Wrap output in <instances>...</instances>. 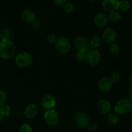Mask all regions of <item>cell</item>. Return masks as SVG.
<instances>
[{"label":"cell","mask_w":132,"mask_h":132,"mask_svg":"<svg viewBox=\"0 0 132 132\" xmlns=\"http://www.w3.org/2000/svg\"><path fill=\"white\" fill-rule=\"evenodd\" d=\"M15 53V46L10 40L0 41V57L9 59L12 57Z\"/></svg>","instance_id":"1"},{"label":"cell","mask_w":132,"mask_h":132,"mask_svg":"<svg viewBox=\"0 0 132 132\" xmlns=\"http://www.w3.org/2000/svg\"><path fill=\"white\" fill-rule=\"evenodd\" d=\"M131 108V102L129 99H122L116 103L115 106V112L119 115H125L130 112Z\"/></svg>","instance_id":"2"},{"label":"cell","mask_w":132,"mask_h":132,"mask_svg":"<svg viewBox=\"0 0 132 132\" xmlns=\"http://www.w3.org/2000/svg\"><path fill=\"white\" fill-rule=\"evenodd\" d=\"M33 59L30 54L27 52H23L18 54L15 59V64L19 68H26L30 65Z\"/></svg>","instance_id":"3"},{"label":"cell","mask_w":132,"mask_h":132,"mask_svg":"<svg viewBox=\"0 0 132 132\" xmlns=\"http://www.w3.org/2000/svg\"><path fill=\"white\" fill-rule=\"evenodd\" d=\"M54 44L56 50L61 54H67L70 50V43L68 39L64 37L57 39Z\"/></svg>","instance_id":"4"},{"label":"cell","mask_w":132,"mask_h":132,"mask_svg":"<svg viewBox=\"0 0 132 132\" xmlns=\"http://www.w3.org/2000/svg\"><path fill=\"white\" fill-rule=\"evenodd\" d=\"M74 46L77 52L87 53L90 50V42L83 37H77L74 41Z\"/></svg>","instance_id":"5"},{"label":"cell","mask_w":132,"mask_h":132,"mask_svg":"<svg viewBox=\"0 0 132 132\" xmlns=\"http://www.w3.org/2000/svg\"><path fill=\"white\" fill-rule=\"evenodd\" d=\"M41 106L45 111L53 110L56 105L55 97L50 94H46L43 97L41 101Z\"/></svg>","instance_id":"6"},{"label":"cell","mask_w":132,"mask_h":132,"mask_svg":"<svg viewBox=\"0 0 132 132\" xmlns=\"http://www.w3.org/2000/svg\"><path fill=\"white\" fill-rule=\"evenodd\" d=\"M86 60L92 67L99 64L101 61V54L97 50H90L86 54Z\"/></svg>","instance_id":"7"},{"label":"cell","mask_w":132,"mask_h":132,"mask_svg":"<svg viewBox=\"0 0 132 132\" xmlns=\"http://www.w3.org/2000/svg\"><path fill=\"white\" fill-rule=\"evenodd\" d=\"M44 119L48 125L55 126L59 122V115L54 109L46 111L44 114Z\"/></svg>","instance_id":"8"},{"label":"cell","mask_w":132,"mask_h":132,"mask_svg":"<svg viewBox=\"0 0 132 132\" xmlns=\"http://www.w3.org/2000/svg\"><path fill=\"white\" fill-rule=\"evenodd\" d=\"M74 119L76 124L81 128L88 127L90 123L88 117L83 112H77L75 114Z\"/></svg>","instance_id":"9"},{"label":"cell","mask_w":132,"mask_h":132,"mask_svg":"<svg viewBox=\"0 0 132 132\" xmlns=\"http://www.w3.org/2000/svg\"><path fill=\"white\" fill-rule=\"evenodd\" d=\"M113 85V83L110 77H103L98 82V88L102 92H108L112 90Z\"/></svg>","instance_id":"10"},{"label":"cell","mask_w":132,"mask_h":132,"mask_svg":"<svg viewBox=\"0 0 132 132\" xmlns=\"http://www.w3.org/2000/svg\"><path fill=\"white\" fill-rule=\"evenodd\" d=\"M103 40L108 44H112L117 38V33L116 30L112 28H107L104 30L103 34Z\"/></svg>","instance_id":"11"},{"label":"cell","mask_w":132,"mask_h":132,"mask_svg":"<svg viewBox=\"0 0 132 132\" xmlns=\"http://www.w3.org/2000/svg\"><path fill=\"white\" fill-rule=\"evenodd\" d=\"M108 21H109L108 15L104 12L98 13L94 19V23L95 25L99 28L105 27L108 23Z\"/></svg>","instance_id":"12"},{"label":"cell","mask_w":132,"mask_h":132,"mask_svg":"<svg viewBox=\"0 0 132 132\" xmlns=\"http://www.w3.org/2000/svg\"><path fill=\"white\" fill-rule=\"evenodd\" d=\"M119 2L118 0H104L102 5L104 11L111 13L119 9Z\"/></svg>","instance_id":"13"},{"label":"cell","mask_w":132,"mask_h":132,"mask_svg":"<svg viewBox=\"0 0 132 132\" xmlns=\"http://www.w3.org/2000/svg\"><path fill=\"white\" fill-rule=\"evenodd\" d=\"M38 113V108L35 104H30L25 108L24 115L27 119H34Z\"/></svg>","instance_id":"14"},{"label":"cell","mask_w":132,"mask_h":132,"mask_svg":"<svg viewBox=\"0 0 132 132\" xmlns=\"http://www.w3.org/2000/svg\"><path fill=\"white\" fill-rule=\"evenodd\" d=\"M98 110L103 114H107L110 112L111 104L109 101L105 99H101L97 103Z\"/></svg>","instance_id":"15"},{"label":"cell","mask_w":132,"mask_h":132,"mask_svg":"<svg viewBox=\"0 0 132 132\" xmlns=\"http://www.w3.org/2000/svg\"><path fill=\"white\" fill-rule=\"evenodd\" d=\"M21 18L26 23L32 24L36 20V15L32 10H25L22 12Z\"/></svg>","instance_id":"16"},{"label":"cell","mask_w":132,"mask_h":132,"mask_svg":"<svg viewBox=\"0 0 132 132\" xmlns=\"http://www.w3.org/2000/svg\"><path fill=\"white\" fill-rule=\"evenodd\" d=\"M89 42H90V48H92L93 50H97L101 45L102 38L98 36H95L91 39Z\"/></svg>","instance_id":"17"},{"label":"cell","mask_w":132,"mask_h":132,"mask_svg":"<svg viewBox=\"0 0 132 132\" xmlns=\"http://www.w3.org/2000/svg\"><path fill=\"white\" fill-rule=\"evenodd\" d=\"M119 121V115L115 112L110 113L108 116V123L110 125H116Z\"/></svg>","instance_id":"18"},{"label":"cell","mask_w":132,"mask_h":132,"mask_svg":"<svg viewBox=\"0 0 132 132\" xmlns=\"http://www.w3.org/2000/svg\"><path fill=\"white\" fill-rule=\"evenodd\" d=\"M108 18H109V20H110L112 22L117 23V22H119L122 19V15L118 12L114 11L110 13Z\"/></svg>","instance_id":"19"},{"label":"cell","mask_w":132,"mask_h":132,"mask_svg":"<svg viewBox=\"0 0 132 132\" xmlns=\"http://www.w3.org/2000/svg\"><path fill=\"white\" fill-rule=\"evenodd\" d=\"M131 3L128 0H122L119 2V9L122 11H128L131 8Z\"/></svg>","instance_id":"20"},{"label":"cell","mask_w":132,"mask_h":132,"mask_svg":"<svg viewBox=\"0 0 132 132\" xmlns=\"http://www.w3.org/2000/svg\"><path fill=\"white\" fill-rule=\"evenodd\" d=\"M10 37V32L8 28H3L0 30V38L1 41H7Z\"/></svg>","instance_id":"21"},{"label":"cell","mask_w":132,"mask_h":132,"mask_svg":"<svg viewBox=\"0 0 132 132\" xmlns=\"http://www.w3.org/2000/svg\"><path fill=\"white\" fill-rule=\"evenodd\" d=\"M0 110H1V112L4 118L10 116V113H11V110H10V106H9L8 105H5V104L0 108Z\"/></svg>","instance_id":"22"},{"label":"cell","mask_w":132,"mask_h":132,"mask_svg":"<svg viewBox=\"0 0 132 132\" xmlns=\"http://www.w3.org/2000/svg\"><path fill=\"white\" fill-rule=\"evenodd\" d=\"M109 77L113 83H116V82H117L120 80V79H121V75L118 72H113Z\"/></svg>","instance_id":"23"},{"label":"cell","mask_w":132,"mask_h":132,"mask_svg":"<svg viewBox=\"0 0 132 132\" xmlns=\"http://www.w3.org/2000/svg\"><path fill=\"white\" fill-rule=\"evenodd\" d=\"M6 98H7V97H6L5 92L0 90V108L5 104V103L6 101Z\"/></svg>","instance_id":"24"},{"label":"cell","mask_w":132,"mask_h":132,"mask_svg":"<svg viewBox=\"0 0 132 132\" xmlns=\"http://www.w3.org/2000/svg\"><path fill=\"white\" fill-rule=\"evenodd\" d=\"M109 50L112 54H116L119 50V45L117 43H113L110 44V45Z\"/></svg>","instance_id":"25"},{"label":"cell","mask_w":132,"mask_h":132,"mask_svg":"<svg viewBox=\"0 0 132 132\" xmlns=\"http://www.w3.org/2000/svg\"><path fill=\"white\" fill-rule=\"evenodd\" d=\"M73 5L72 3L67 2L64 5V10L67 13H71L73 10Z\"/></svg>","instance_id":"26"},{"label":"cell","mask_w":132,"mask_h":132,"mask_svg":"<svg viewBox=\"0 0 132 132\" xmlns=\"http://www.w3.org/2000/svg\"><path fill=\"white\" fill-rule=\"evenodd\" d=\"M86 53L81 52H77L76 55V58L78 61L82 62L86 60Z\"/></svg>","instance_id":"27"},{"label":"cell","mask_w":132,"mask_h":132,"mask_svg":"<svg viewBox=\"0 0 132 132\" xmlns=\"http://www.w3.org/2000/svg\"><path fill=\"white\" fill-rule=\"evenodd\" d=\"M19 132H32V127L28 124H24L19 128Z\"/></svg>","instance_id":"28"},{"label":"cell","mask_w":132,"mask_h":132,"mask_svg":"<svg viewBox=\"0 0 132 132\" xmlns=\"http://www.w3.org/2000/svg\"><path fill=\"white\" fill-rule=\"evenodd\" d=\"M56 39V37H55V35L54 34L50 35V36H48V37H47L48 42L50 43H55Z\"/></svg>","instance_id":"29"},{"label":"cell","mask_w":132,"mask_h":132,"mask_svg":"<svg viewBox=\"0 0 132 132\" xmlns=\"http://www.w3.org/2000/svg\"><path fill=\"white\" fill-rule=\"evenodd\" d=\"M32 28L34 30H38L41 27V24H40L39 21L37 20H35L33 23H32Z\"/></svg>","instance_id":"30"},{"label":"cell","mask_w":132,"mask_h":132,"mask_svg":"<svg viewBox=\"0 0 132 132\" xmlns=\"http://www.w3.org/2000/svg\"><path fill=\"white\" fill-rule=\"evenodd\" d=\"M88 127L91 131H96L97 130V126L94 123H90Z\"/></svg>","instance_id":"31"},{"label":"cell","mask_w":132,"mask_h":132,"mask_svg":"<svg viewBox=\"0 0 132 132\" xmlns=\"http://www.w3.org/2000/svg\"><path fill=\"white\" fill-rule=\"evenodd\" d=\"M54 2V3L57 5H59V6H61V5H63L66 3L67 2V0H53Z\"/></svg>","instance_id":"32"},{"label":"cell","mask_w":132,"mask_h":132,"mask_svg":"<svg viewBox=\"0 0 132 132\" xmlns=\"http://www.w3.org/2000/svg\"><path fill=\"white\" fill-rule=\"evenodd\" d=\"M128 95L129 100H130L131 102H132V86L128 90Z\"/></svg>","instance_id":"33"},{"label":"cell","mask_w":132,"mask_h":132,"mask_svg":"<svg viewBox=\"0 0 132 132\" xmlns=\"http://www.w3.org/2000/svg\"><path fill=\"white\" fill-rule=\"evenodd\" d=\"M3 119H4V117H3V116L2 113H1V110H0V121H2V120Z\"/></svg>","instance_id":"34"},{"label":"cell","mask_w":132,"mask_h":132,"mask_svg":"<svg viewBox=\"0 0 132 132\" xmlns=\"http://www.w3.org/2000/svg\"><path fill=\"white\" fill-rule=\"evenodd\" d=\"M130 82H131V85H132V75L131 76H130Z\"/></svg>","instance_id":"35"},{"label":"cell","mask_w":132,"mask_h":132,"mask_svg":"<svg viewBox=\"0 0 132 132\" xmlns=\"http://www.w3.org/2000/svg\"><path fill=\"white\" fill-rule=\"evenodd\" d=\"M90 1H96V0H90Z\"/></svg>","instance_id":"36"}]
</instances>
